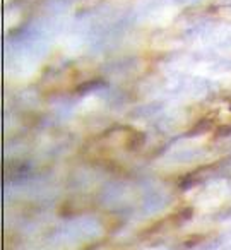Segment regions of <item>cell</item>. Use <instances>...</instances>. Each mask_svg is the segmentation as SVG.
I'll return each mask as SVG.
<instances>
[{
  "label": "cell",
  "mask_w": 231,
  "mask_h": 250,
  "mask_svg": "<svg viewBox=\"0 0 231 250\" xmlns=\"http://www.w3.org/2000/svg\"><path fill=\"white\" fill-rule=\"evenodd\" d=\"M206 238H207V235H195V233H192V235H189L187 238L182 240V245L190 249V247H195V245H199V243H202Z\"/></svg>",
  "instance_id": "6da1fadb"
}]
</instances>
